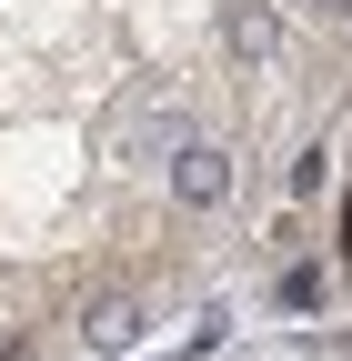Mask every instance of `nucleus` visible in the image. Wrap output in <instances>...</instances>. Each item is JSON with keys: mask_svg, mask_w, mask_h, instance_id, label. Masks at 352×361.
I'll return each mask as SVG.
<instances>
[{"mask_svg": "<svg viewBox=\"0 0 352 361\" xmlns=\"http://www.w3.org/2000/svg\"><path fill=\"white\" fill-rule=\"evenodd\" d=\"M131 331H141V301H131V291H101L91 322H81V341H91V351H121Z\"/></svg>", "mask_w": 352, "mask_h": 361, "instance_id": "obj_1", "label": "nucleus"}, {"mask_svg": "<svg viewBox=\"0 0 352 361\" xmlns=\"http://www.w3.org/2000/svg\"><path fill=\"white\" fill-rule=\"evenodd\" d=\"M171 191H182L192 211H201V201H222V151H182V171H171Z\"/></svg>", "mask_w": 352, "mask_h": 361, "instance_id": "obj_2", "label": "nucleus"}, {"mask_svg": "<svg viewBox=\"0 0 352 361\" xmlns=\"http://www.w3.org/2000/svg\"><path fill=\"white\" fill-rule=\"evenodd\" d=\"M312 11H332V20H342V11H352V0H312Z\"/></svg>", "mask_w": 352, "mask_h": 361, "instance_id": "obj_3", "label": "nucleus"}]
</instances>
